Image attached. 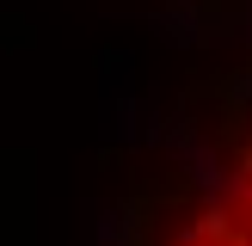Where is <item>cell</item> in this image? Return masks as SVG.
<instances>
[{"mask_svg":"<svg viewBox=\"0 0 252 246\" xmlns=\"http://www.w3.org/2000/svg\"><path fill=\"white\" fill-rule=\"evenodd\" d=\"M105 19L142 25L172 56H228L252 49V0H86Z\"/></svg>","mask_w":252,"mask_h":246,"instance_id":"obj_2","label":"cell"},{"mask_svg":"<svg viewBox=\"0 0 252 246\" xmlns=\"http://www.w3.org/2000/svg\"><path fill=\"white\" fill-rule=\"evenodd\" d=\"M74 246H252V49L179 56L123 98Z\"/></svg>","mask_w":252,"mask_h":246,"instance_id":"obj_1","label":"cell"}]
</instances>
